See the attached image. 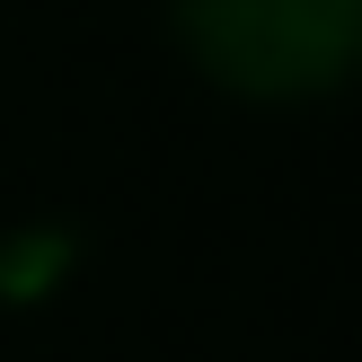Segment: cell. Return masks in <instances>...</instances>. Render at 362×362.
<instances>
[{"label":"cell","instance_id":"cell-1","mask_svg":"<svg viewBox=\"0 0 362 362\" xmlns=\"http://www.w3.org/2000/svg\"><path fill=\"white\" fill-rule=\"evenodd\" d=\"M212 45L247 71H300L336 45L345 27V0H204Z\"/></svg>","mask_w":362,"mask_h":362}]
</instances>
